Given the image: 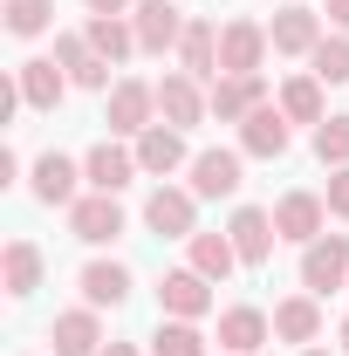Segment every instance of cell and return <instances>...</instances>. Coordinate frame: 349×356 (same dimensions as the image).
<instances>
[{
	"label": "cell",
	"mask_w": 349,
	"mask_h": 356,
	"mask_svg": "<svg viewBox=\"0 0 349 356\" xmlns=\"http://www.w3.org/2000/svg\"><path fill=\"white\" fill-rule=\"evenodd\" d=\"M302 288L308 295H336L349 288V233H322L302 247Z\"/></svg>",
	"instance_id": "6da1fadb"
},
{
	"label": "cell",
	"mask_w": 349,
	"mask_h": 356,
	"mask_svg": "<svg viewBox=\"0 0 349 356\" xmlns=\"http://www.w3.org/2000/svg\"><path fill=\"white\" fill-rule=\"evenodd\" d=\"M192 220H199V192H192V185H158V192L144 199V226H151L158 240H192V233H199Z\"/></svg>",
	"instance_id": "7a4b0ae2"
},
{
	"label": "cell",
	"mask_w": 349,
	"mask_h": 356,
	"mask_svg": "<svg viewBox=\"0 0 349 356\" xmlns=\"http://www.w3.org/2000/svg\"><path fill=\"white\" fill-rule=\"evenodd\" d=\"M267 48H274V42H267L261 21H247V14L226 21V28H219V76H261Z\"/></svg>",
	"instance_id": "3957f363"
},
{
	"label": "cell",
	"mask_w": 349,
	"mask_h": 356,
	"mask_svg": "<svg viewBox=\"0 0 349 356\" xmlns=\"http://www.w3.org/2000/svg\"><path fill=\"white\" fill-rule=\"evenodd\" d=\"M206 117H213V96L199 89V76L178 69V76L158 83V124H172V131H199Z\"/></svg>",
	"instance_id": "277c9868"
},
{
	"label": "cell",
	"mask_w": 349,
	"mask_h": 356,
	"mask_svg": "<svg viewBox=\"0 0 349 356\" xmlns=\"http://www.w3.org/2000/svg\"><path fill=\"white\" fill-rule=\"evenodd\" d=\"M185 21H192V14H178V0H137L131 7V28H137V48H144V55L178 48L185 42Z\"/></svg>",
	"instance_id": "5b68a950"
},
{
	"label": "cell",
	"mask_w": 349,
	"mask_h": 356,
	"mask_svg": "<svg viewBox=\"0 0 349 356\" xmlns=\"http://www.w3.org/2000/svg\"><path fill=\"white\" fill-rule=\"evenodd\" d=\"M69 233L83 240V247H110L117 233H124V206H117V192H89L69 206Z\"/></svg>",
	"instance_id": "8992f818"
},
{
	"label": "cell",
	"mask_w": 349,
	"mask_h": 356,
	"mask_svg": "<svg viewBox=\"0 0 349 356\" xmlns=\"http://www.w3.org/2000/svg\"><path fill=\"white\" fill-rule=\"evenodd\" d=\"M158 309L178 315V322H199V315L213 309V281H206L199 267H178V274L158 281Z\"/></svg>",
	"instance_id": "52a82bcc"
},
{
	"label": "cell",
	"mask_w": 349,
	"mask_h": 356,
	"mask_svg": "<svg viewBox=\"0 0 349 356\" xmlns=\"http://www.w3.org/2000/svg\"><path fill=\"white\" fill-rule=\"evenodd\" d=\"M267 42H274V55H315L322 48V14L315 7H281L274 21H267Z\"/></svg>",
	"instance_id": "ba28073f"
},
{
	"label": "cell",
	"mask_w": 349,
	"mask_h": 356,
	"mask_svg": "<svg viewBox=\"0 0 349 356\" xmlns=\"http://www.w3.org/2000/svg\"><path fill=\"white\" fill-rule=\"evenodd\" d=\"M158 117V83H117L110 89V131L117 137H144Z\"/></svg>",
	"instance_id": "9c48e42d"
},
{
	"label": "cell",
	"mask_w": 349,
	"mask_h": 356,
	"mask_svg": "<svg viewBox=\"0 0 349 356\" xmlns=\"http://www.w3.org/2000/svg\"><path fill=\"white\" fill-rule=\"evenodd\" d=\"M322 220H329V199H315V192H288V199L274 206V233L295 240V247L322 240Z\"/></svg>",
	"instance_id": "30bf717a"
},
{
	"label": "cell",
	"mask_w": 349,
	"mask_h": 356,
	"mask_svg": "<svg viewBox=\"0 0 349 356\" xmlns=\"http://www.w3.org/2000/svg\"><path fill=\"white\" fill-rule=\"evenodd\" d=\"M55 62L69 69V83H76V89H117V83H110L117 62H103V55L89 48V35H55Z\"/></svg>",
	"instance_id": "8fae6325"
},
{
	"label": "cell",
	"mask_w": 349,
	"mask_h": 356,
	"mask_svg": "<svg viewBox=\"0 0 349 356\" xmlns=\"http://www.w3.org/2000/svg\"><path fill=\"white\" fill-rule=\"evenodd\" d=\"M206 96H213V117H219V124H247V117L267 103V83H261V76H219Z\"/></svg>",
	"instance_id": "7c38bea8"
},
{
	"label": "cell",
	"mask_w": 349,
	"mask_h": 356,
	"mask_svg": "<svg viewBox=\"0 0 349 356\" xmlns=\"http://www.w3.org/2000/svg\"><path fill=\"white\" fill-rule=\"evenodd\" d=\"M226 233H233V247H240V267H261L267 254H274V213H261V206H240L233 220H226Z\"/></svg>",
	"instance_id": "4fadbf2b"
},
{
	"label": "cell",
	"mask_w": 349,
	"mask_h": 356,
	"mask_svg": "<svg viewBox=\"0 0 349 356\" xmlns=\"http://www.w3.org/2000/svg\"><path fill=\"white\" fill-rule=\"evenodd\" d=\"M76 288H83L89 309H124V302H131V267L124 261H89L83 274H76Z\"/></svg>",
	"instance_id": "5bb4252c"
},
{
	"label": "cell",
	"mask_w": 349,
	"mask_h": 356,
	"mask_svg": "<svg viewBox=\"0 0 349 356\" xmlns=\"http://www.w3.org/2000/svg\"><path fill=\"white\" fill-rule=\"evenodd\" d=\"M137 172H144V165H137V151H124V144H96V151L83 158L89 192H124V185H131Z\"/></svg>",
	"instance_id": "9a60e30c"
},
{
	"label": "cell",
	"mask_w": 349,
	"mask_h": 356,
	"mask_svg": "<svg viewBox=\"0 0 349 356\" xmlns=\"http://www.w3.org/2000/svg\"><path fill=\"white\" fill-rule=\"evenodd\" d=\"M288 137H295V131H288L281 103H261V110L240 124V151H247V158H281V151H288Z\"/></svg>",
	"instance_id": "2e32d148"
},
{
	"label": "cell",
	"mask_w": 349,
	"mask_h": 356,
	"mask_svg": "<svg viewBox=\"0 0 349 356\" xmlns=\"http://www.w3.org/2000/svg\"><path fill=\"white\" fill-rule=\"evenodd\" d=\"M48 343H55V356H96L103 350V322H96V309H69L55 315V329H48Z\"/></svg>",
	"instance_id": "e0dca14e"
},
{
	"label": "cell",
	"mask_w": 349,
	"mask_h": 356,
	"mask_svg": "<svg viewBox=\"0 0 349 356\" xmlns=\"http://www.w3.org/2000/svg\"><path fill=\"white\" fill-rule=\"evenodd\" d=\"M274 336V315H261V309H226L219 315V343H226V356H254Z\"/></svg>",
	"instance_id": "ac0fdd59"
},
{
	"label": "cell",
	"mask_w": 349,
	"mask_h": 356,
	"mask_svg": "<svg viewBox=\"0 0 349 356\" xmlns=\"http://www.w3.org/2000/svg\"><path fill=\"white\" fill-rule=\"evenodd\" d=\"M178 62H185V76H199V83H219V28H213V21H185Z\"/></svg>",
	"instance_id": "d6986e66"
},
{
	"label": "cell",
	"mask_w": 349,
	"mask_h": 356,
	"mask_svg": "<svg viewBox=\"0 0 349 356\" xmlns=\"http://www.w3.org/2000/svg\"><path fill=\"white\" fill-rule=\"evenodd\" d=\"M14 76H21V103H28V110H55V103L69 96V69H62V62H21Z\"/></svg>",
	"instance_id": "ffe728a7"
},
{
	"label": "cell",
	"mask_w": 349,
	"mask_h": 356,
	"mask_svg": "<svg viewBox=\"0 0 349 356\" xmlns=\"http://www.w3.org/2000/svg\"><path fill=\"white\" fill-rule=\"evenodd\" d=\"M192 192H199V199L240 192V151H199V158H192Z\"/></svg>",
	"instance_id": "44dd1931"
},
{
	"label": "cell",
	"mask_w": 349,
	"mask_h": 356,
	"mask_svg": "<svg viewBox=\"0 0 349 356\" xmlns=\"http://www.w3.org/2000/svg\"><path fill=\"white\" fill-rule=\"evenodd\" d=\"M137 165L151 178H172L178 165H185V131H172V124H151V131L137 137Z\"/></svg>",
	"instance_id": "7402d4cb"
},
{
	"label": "cell",
	"mask_w": 349,
	"mask_h": 356,
	"mask_svg": "<svg viewBox=\"0 0 349 356\" xmlns=\"http://www.w3.org/2000/svg\"><path fill=\"white\" fill-rule=\"evenodd\" d=\"M0 281H7L14 302H28V295L42 288V247H35V240H7V254H0Z\"/></svg>",
	"instance_id": "603a6c76"
},
{
	"label": "cell",
	"mask_w": 349,
	"mask_h": 356,
	"mask_svg": "<svg viewBox=\"0 0 349 356\" xmlns=\"http://www.w3.org/2000/svg\"><path fill=\"white\" fill-rule=\"evenodd\" d=\"M76 178H83V165H69L62 151H48V158H35V199L42 206H76Z\"/></svg>",
	"instance_id": "cb8c5ba5"
},
{
	"label": "cell",
	"mask_w": 349,
	"mask_h": 356,
	"mask_svg": "<svg viewBox=\"0 0 349 356\" xmlns=\"http://www.w3.org/2000/svg\"><path fill=\"white\" fill-rule=\"evenodd\" d=\"M274 336L281 343H315L322 336V295H288L274 309Z\"/></svg>",
	"instance_id": "d4e9b609"
},
{
	"label": "cell",
	"mask_w": 349,
	"mask_h": 356,
	"mask_svg": "<svg viewBox=\"0 0 349 356\" xmlns=\"http://www.w3.org/2000/svg\"><path fill=\"white\" fill-rule=\"evenodd\" d=\"M185 254H192V267H199L206 281H226V274L240 267V247H233V233H192V240H185Z\"/></svg>",
	"instance_id": "484cf974"
},
{
	"label": "cell",
	"mask_w": 349,
	"mask_h": 356,
	"mask_svg": "<svg viewBox=\"0 0 349 356\" xmlns=\"http://www.w3.org/2000/svg\"><path fill=\"white\" fill-rule=\"evenodd\" d=\"M89 48H96V55H103V62H124V55H131L137 48V28L131 21H124V14H89Z\"/></svg>",
	"instance_id": "4316f807"
},
{
	"label": "cell",
	"mask_w": 349,
	"mask_h": 356,
	"mask_svg": "<svg viewBox=\"0 0 349 356\" xmlns=\"http://www.w3.org/2000/svg\"><path fill=\"white\" fill-rule=\"evenodd\" d=\"M281 117L288 124H322V76H288L281 83Z\"/></svg>",
	"instance_id": "83f0119b"
},
{
	"label": "cell",
	"mask_w": 349,
	"mask_h": 356,
	"mask_svg": "<svg viewBox=\"0 0 349 356\" xmlns=\"http://www.w3.org/2000/svg\"><path fill=\"white\" fill-rule=\"evenodd\" d=\"M151 356H206L199 322H178V315H165V322H158V336H151Z\"/></svg>",
	"instance_id": "f1b7e54d"
},
{
	"label": "cell",
	"mask_w": 349,
	"mask_h": 356,
	"mask_svg": "<svg viewBox=\"0 0 349 356\" xmlns=\"http://www.w3.org/2000/svg\"><path fill=\"white\" fill-rule=\"evenodd\" d=\"M308 76H322V83H349V35H322V48L308 55Z\"/></svg>",
	"instance_id": "f546056e"
},
{
	"label": "cell",
	"mask_w": 349,
	"mask_h": 356,
	"mask_svg": "<svg viewBox=\"0 0 349 356\" xmlns=\"http://www.w3.org/2000/svg\"><path fill=\"white\" fill-rule=\"evenodd\" d=\"M315 158L336 172V165H349V117H322L315 124Z\"/></svg>",
	"instance_id": "4dcf8cb0"
},
{
	"label": "cell",
	"mask_w": 349,
	"mask_h": 356,
	"mask_svg": "<svg viewBox=\"0 0 349 356\" xmlns=\"http://www.w3.org/2000/svg\"><path fill=\"white\" fill-rule=\"evenodd\" d=\"M55 0H7V35H42Z\"/></svg>",
	"instance_id": "1f68e13d"
},
{
	"label": "cell",
	"mask_w": 349,
	"mask_h": 356,
	"mask_svg": "<svg viewBox=\"0 0 349 356\" xmlns=\"http://www.w3.org/2000/svg\"><path fill=\"white\" fill-rule=\"evenodd\" d=\"M322 199H329V213H336V220H349V165L329 172V192H322Z\"/></svg>",
	"instance_id": "d6a6232c"
},
{
	"label": "cell",
	"mask_w": 349,
	"mask_h": 356,
	"mask_svg": "<svg viewBox=\"0 0 349 356\" xmlns=\"http://www.w3.org/2000/svg\"><path fill=\"white\" fill-rule=\"evenodd\" d=\"M89 14H131V0H83Z\"/></svg>",
	"instance_id": "836d02e7"
},
{
	"label": "cell",
	"mask_w": 349,
	"mask_h": 356,
	"mask_svg": "<svg viewBox=\"0 0 349 356\" xmlns=\"http://www.w3.org/2000/svg\"><path fill=\"white\" fill-rule=\"evenodd\" d=\"M322 14H329V21H336V28H343V35H349V0H329Z\"/></svg>",
	"instance_id": "e575fe53"
},
{
	"label": "cell",
	"mask_w": 349,
	"mask_h": 356,
	"mask_svg": "<svg viewBox=\"0 0 349 356\" xmlns=\"http://www.w3.org/2000/svg\"><path fill=\"white\" fill-rule=\"evenodd\" d=\"M96 356H137V343H110V350H96Z\"/></svg>",
	"instance_id": "d590c367"
},
{
	"label": "cell",
	"mask_w": 349,
	"mask_h": 356,
	"mask_svg": "<svg viewBox=\"0 0 349 356\" xmlns=\"http://www.w3.org/2000/svg\"><path fill=\"white\" fill-rule=\"evenodd\" d=\"M343 350H349V315H343Z\"/></svg>",
	"instance_id": "8d00e7d4"
},
{
	"label": "cell",
	"mask_w": 349,
	"mask_h": 356,
	"mask_svg": "<svg viewBox=\"0 0 349 356\" xmlns=\"http://www.w3.org/2000/svg\"><path fill=\"white\" fill-rule=\"evenodd\" d=\"M302 356H329V350H302Z\"/></svg>",
	"instance_id": "74e56055"
}]
</instances>
